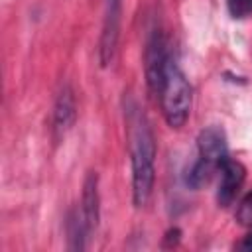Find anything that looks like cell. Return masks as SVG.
<instances>
[{
  "mask_svg": "<svg viewBox=\"0 0 252 252\" xmlns=\"http://www.w3.org/2000/svg\"><path fill=\"white\" fill-rule=\"evenodd\" d=\"M156 142L146 124H138L132 138V197L136 207H144L154 189Z\"/></svg>",
  "mask_w": 252,
  "mask_h": 252,
  "instance_id": "1",
  "label": "cell"
},
{
  "mask_svg": "<svg viewBox=\"0 0 252 252\" xmlns=\"http://www.w3.org/2000/svg\"><path fill=\"white\" fill-rule=\"evenodd\" d=\"M228 158L226 136L219 126H207L197 136V159L187 171V185L193 189L209 183L215 171H219L220 163Z\"/></svg>",
  "mask_w": 252,
  "mask_h": 252,
  "instance_id": "2",
  "label": "cell"
},
{
  "mask_svg": "<svg viewBox=\"0 0 252 252\" xmlns=\"http://www.w3.org/2000/svg\"><path fill=\"white\" fill-rule=\"evenodd\" d=\"M158 94L161 100V110H163L165 122L171 128H181L187 122L189 112H191L193 91L173 57H169V61L165 65L163 83H161V89Z\"/></svg>",
  "mask_w": 252,
  "mask_h": 252,
  "instance_id": "3",
  "label": "cell"
},
{
  "mask_svg": "<svg viewBox=\"0 0 252 252\" xmlns=\"http://www.w3.org/2000/svg\"><path fill=\"white\" fill-rule=\"evenodd\" d=\"M120 16H122L120 0H104V20L98 41V61L102 67H108L114 59L120 37Z\"/></svg>",
  "mask_w": 252,
  "mask_h": 252,
  "instance_id": "4",
  "label": "cell"
},
{
  "mask_svg": "<svg viewBox=\"0 0 252 252\" xmlns=\"http://www.w3.org/2000/svg\"><path fill=\"white\" fill-rule=\"evenodd\" d=\"M169 57L171 55L165 49V41H163L161 32L154 30L150 33V37H148L146 53H144V59H146V81H148V87L154 93H159V89H161L163 75H165V65H167Z\"/></svg>",
  "mask_w": 252,
  "mask_h": 252,
  "instance_id": "5",
  "label": "cell"
},
{
  "mask_svg": "<svg viewBox=\"0 0 252 252\" xmlns=\"http://www.w3.org/2000/svg\"><path fill=\"white\" fill-rule=\"evenodd\" d=\"M219 171H220V181H219V189H217V201H219V205L228 207L236 199V193L240 191V187L244 183L246 171L240 161L230 159V158H226L220 163Z\"/></svg>",
  "mask_w": 252,
  "mask_h": 252,
  "instance_id": "6",
  "label": "cell"
},
{
  "mask_svg": "<svg viewBox=\"0 0 252 252\" xmlns=\"http://www.w3.org/2000/svg\"><path fill=\"white\" fill-rule=\"evenodd\" d=\"M77 118V104H75V94L71 91L69 85L61 87L57 98H55V106H53V132L57 138H63L67 134V130L75 124Z\"/></svg>",
  "mask_w": 252,
  "mask_h": 252,
  "instance_id": "7",
  "label": "cell"
},
{
  "mask_svg": "<svg viewBox=\"0 0 252 252\" xmlns=\"http://www.w3.org/2000/svg\"><path fill=\"white\" fill-rule=\"evenodd\" d=\"M98 203H100L98 177H96V173H89L85 179V185H83V197H81V205H79V211L83 215V220H85L89 232H93L98 224V215H100Z\"/></svg>",
  "mask_w": 252,
  "mask_h": 252,
  "instance_id": "8",
  "label": "cell"
},
{
  "mask_svg": "<svg viewBox=\"0 0 252 252\" xmlns=\"http://www.w3.org/2000/svg\"><path fill=\"white\" fill-rule=\"evenodd\" d=\"M226 8L232 18H246L252 14V0H226Z\"/></svg>",
  "mask_w": 252,
  "mask_h": 252,
  "instance_id": "9",
  "label": "cell"
},
{
  "mask_svg": "<svg viewBox=\"0 0 252 252\" xmlns=\"http://www.w3.org/2000/svg\"><path fill=\"white\" fill-rule=\"evenodd\" d=\"M236 217H238V220H240L244 226H250V228H252V193H248V195L242 199Z\"/></svg>",
  "mask_w": 252,
  "mask_h": 252,
  "instance_id": "10",
  "label": "cell"
}]
</instances>
